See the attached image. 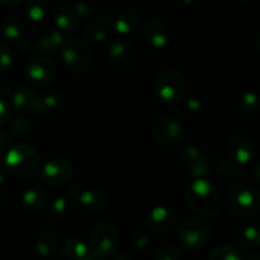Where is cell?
<instances>
[{"label":"cell","mask_w":260,"mask_h":260,"mask_svg":"<svg viewBox=\"0 0 260 260\" xmlns=\"http://www.w3.org/2000/svg\"><path fill=\"white\" fill-rule=\"evenodd\" d=\"M74 10L76 12L78 17L80 18V20H85L89 19L93 14V8H91L90 4L85 2H79L74 5Z\"/></svg>","instance_id":"obj_38"},{"label":"cell","mask_w":260,"mask_h":260,"mask_svg":"<svg viewBox=\"0 0 260 260\" xmlns=\"http://www.w3.org/2000/svg\"><path fill=\"white\" fill-rule=\"evenodd\" d=\"M114 260H136V259L128 253H119L118 255L114 256Z\"/></svg>","instance_id":"obj_42"},{"label":"cell","mask_w":260,"mask_h":260,"mask_svg":"<svg viewBox=\"0 0 260 260\" xmlns=\"http://www.w3.org/2000/svg\"><path fill=\"white\" fill-rule=\"evenodd\" d=\"M140 22H141V17L140 13L135 9H124L114 18L113 28L119 33L121 36L131 35L132 32L139 28Z\"/></svg>","instance_id":"obj_21"},{"label":"cell","mask_w":260,"mask_h":260,"mask_svg":"<svg viewBox=\"0 0 260 260\" xmlns=\"http://www.w3.org/2000/svg\"><path fill=\"white\" fill-rule=\"evenodd\" d=\"M80 260H99V259L95 258V256H94L93 254H90V253H89V251H88V254H86V255L84 256V258H81Z\"/></svg>","instance_id":"obj_44"},{"label":"cell","mask_w":260,"mask_h":260,"mask_svg":"<svg viewBox=\"0 0 260 260\" xmlns=\"http://www.w3.org/2000/svg\"><path fill=\"white\" fill-rule=\"evenodd\" d=\"M151 135L155 141L162 146H175L184 140L185 126L177 117H160L152 126Z\"/></svg>","instance_id":"obj_8"},{"label":"cell","mask_w":260,"mask_h":260,"mask_svg":"<svg viewBox=\"0 0 260 260\" xmlns=\"http://www.w3.org/2000/svg\"><path fill=\"white\" fill-rule=\"evenodd\" d=\"M225 207L236 217H249L258 212L259 193L253 185L238 182L230 185L226 192Z\"/></svg>","instance_id":"obj_3"},{"label":"cell","mask_w":260,"mask_h":260,"mask_svg":"<svg viewBox=\"0 0 260 260\" xmlns=\"http://www.w3.org/2000/svg\"><path fill=\"white\" fill-rule=\"evenodd\" d=\"M142 36L144 40L150 47L162 48L169 43L170 33L167 24L159 18H151L146 20L142 27Z\"/></svg>","instance_id":"obj_16"},{"label":"cell","mask_w":260,"mask_h":260,"mask_svg":"<svg viewBox=\"0 0 260 260\" xmlns=\"http://www.w3.org/2000/svg\"><path fill=\"white\" fill-rule=\"evenodd\" d=\"M107 55L109 61L116 69H128L135 60V47L124 36L113 37L108 41Z\"/></svg>","instance_id":"obj_9"},{"label":"cell","mask_w":260,"mask_h":260,"mask_svg":"<svg viewBox=\"0 0 260 260\" xmlns=\"http://www.w3.org/2000/svg\"><path fill=\"white\" fill-rule=\"evenodd\" d=\"M24 12L30 20H33V22H41L47 15V0H27L24 4Z\"/></svg>","instance_id":"obj_27"},{"label":"cell","mask_w":260,"mask_h":260,"mask_svg":"<svg viewBox=\"0 0 260 260\" xmlns=\"http://www.w3.org/2000/svg\"><path fill=\"white\" fill-rule=\"evenodd\" d=\"M248 260H260V254L258 251H253L248 255Z\"/></svg>","instance_id":"obj_43"},{"label":"cell","mask_w":260,"mask_h":260,"mask_svg":"<svg viewBox=\"0 0 260 260\" xmlns=\"http://www.w3.org/2000/svg\"><path fill=\"white\" fill-rule=\"evenodd\" d=\"M150 235L144 230L136 231L129 239V246L135 251H144L150 246Z\"/></svg>","instance_id":"obj_34"},{"label":"cell","mask_w":260,"mask_h":260,"mask_svg":"<svg viewBox=\"0 0 260 260\" xmlns=\"http://www.w3.org/2000/svg\"><path fill=\"white\" fill-rule=\"evenodd\" d=\"M33 129V122L29 118H24V117H19V118L14 119L12 123V134L13 136L18 137V139H23L27 136L30 131Z\"/></svg>","instance_id":"obj_33"},{"label":"cell","mask_w":260,"mask_h":260,"mask_svg":"<svg viewBox=\"0 0 260 260\" xmlns=\"http://www.w3.org/2000/svg\"><path fill=\"white\" fill-rule=\"evenodd\" d=\"M8 172L19 179H30L42 169V161L37 150L27 144L9 147L4 155Z\"/></svg>","instance_id":"obj_2"},{"label":"cell","mask_w":260,"mask_h":260,"mask_svg":"<svg viewBox=\"0 0 260 260\" xmlns=\"http://www.w3.org/2000/svg\"><path fill=\"white\" fill-rule=\"evenodd\" d=\"M79 203L81 207L90 213H101L108 206V197L106 193L98 188H89V189H81L78 197Z\"/></svg>","instance_id":"obj_17"},{"label":"cell","mask_w":260,"mask_h":260,"mask_svg":"<svg viewBox=\"0 0 260 260\" xmlns=\"http://www.w3.org/2000/svg\"><path fill=\"white\" fill-rule=\"evenodd\" d=\"M22 2L23 0H0V4L5 5V7H17Z\"/></svg>","instance_id":"obj_41"},{"label":"cell","mask_w":260,"mask_h":260,"mask_svg":"<svg viewBox=\"0 0 260 260\" xmlns=\"http://www.w3.org/2000/svg\"><path fill=\"white\" fill-rule=\"evenodd\" d=\"M63 33L58 29H48L38 37L37 45L43 52H56L60 51L63 43Z\"/></svg>","instance_id":"obj_26"},{"label":"cell","mask_w":260,"mask_h":260,"mask_svg":"<svg viewBox=\"0 0 260 260\" xmlns=\"http://www.w3.org/2000/svg\"><path fill=\"white\" fill-rule=\"evenodd\" d=\"M208 260H244L240 251L229 244H221L212 249Z\"/></svg>","instance_id":"obj_30"},{"label":"cell","mask_w":260,"mask_h":260,"mask_svg":"<svg viewBox=\"0 0 260 260\" xmlns=\"http://www.w3.org/2000/svg\"><path fill=\"white\" fill-rule=\"evenodd\" d=\"M53 260H65V259H62V258H56V259H53Z\"/></svg>","instance_id":"obj_47"},{"label":"cell","mask_w":260,"mask_h":260,"mask_svg":"<svg viewBox=\"0 0 260 260\" xmlns=\"http://www.w3.org/2000/svg\"><path fill=\"white\" fill-rule=\"evenodd\" d=\"M258 96H256L255 93H251V91H248V93L243 94V95L239 98L238 107L239 111L241 113L245 114H253L258 111Z\"/></svg>","instance_id":"obj_32"},{"label":"cell","mask_w":260,"mask_h":260,"mask_svg":"<svg viewBox=\"0 0 260 260\" xmlns=\"http://www.w3.org/2000/svg\"><path fill=\"white\" fill-rule=\"evenodd\" d=\"M2 32L9 42L17 43L19 48L28 51L25 45L29 46V42L24 38V23L19 17L17 15L5 17L2 22Z\"/></svg>","instance_id":"obj_18"},{"label":"cell","mask_w":260,"mask_h":260,"mask_svg":"<svg viewBox=\"0 0 260 260\" xmlns=\"http://www.w3.org/2000/svg\"><path fill=\"white\" fill-rule=\"evenodd\" d=\"M226 152L230 161L238 165H245L253 160L255 155V145L246 135L234 134L226 142Z\"/></svg>","instance_id":"obj_10"},{"label":"cell","mask_w":260,"mask_h":260,"mask_svg":"<svg viewBox=\"0 0 260 260\" xmlns=\"http://www.w3.org/2000/svg\"><path fill=\"white\" fill-rule=\"evenodd\" d=\"M109 30L106 25L99 23L98 20H94L86 24L85 29H84V36L89 42L93 43H102L104 41L108 40Z\"/></svg>","instance_id":"obj_28"},{"label":"cell","mask_w":260,"mask_h":260,"mask_svg":"<svg viewBox=\"0 0 260 260\" xmlns=\"http://www.w3.org/2000/svg\"><path fill=\"white\" fill-rule=\"evenodd\" d=\"M177 221V213L172 207L157 206L146 216V226L151 233L162 234L169 231Z\"/></svg>","instance_id":"obj_15"},{"label":"cell","mask_w":260,"mask_h":260,"mask_svg":"<svg viewBox=\"0 0 260 260\" xmlns=\"http://www.w3.org/2000/svg\"><path fill=\"white\" fill-rule=\"evenodd\" d=\"M48 193L40 185L28 188L22 196V207L28 213H37L47 205Z\"/></svg>","instance_id":"obj_20"},{"label":"cell","mask_w":260,"mask_h":260,"mask_svg":"<svg viewBox=\"0 0 260 260\" xmlns=\"http://www.w3.org/2000/svg\"><path fill=\"white\" fill-rule=\"evenodd\" d=\"M36 250L42 258H50L57 250V238L51 230H42L36 239Z\"/></svg>","instance_id":"obj_24"},{"label":"cell","mask_w":260,"mask_h":260,"mask_svg":"<svg viewBox=\"0 0 260 260\" xmlns=\"http://www.w3.org/2000/svg\"><path fill=\"white\" fill-rule=\"evenodd\" d=\"M80 22V18L78 17L74 8L68 7V5H61L56 8L53 13V23L56 25V29L62 33H74L78 30Z\"/></svg>","instance_id":"obj_19"},{"label":"cell","mask_w":260,"mask_h":260,"mask_svg":"<svg viewBox=\"0 0 260 260\" xmlns=\"http://www.w3.org/2000/svg\"><path fill=\"white\" fill-rule=\"evenodd\" d=\"M238 2H241V3H244V2H246V0H238Z\"/></svg>","instance_id":"obj_48"},{"label":"cell","mask_w":260,"mask_h":260,"mask_svg":"<svg viewBox=\"0 0 260 260\" xmlns=\"http://www.w3.org/2000/svg\"><path fill=\"white\" fill-rule=\"evenodd\" d=\"M13 62V52L9 46L0 45V74L7 71Z\"/></svg>","instance_id":"obj_36"},{"label":"cell","mask_w":260,"mask_h":260,"mask_svg":"<svg viewBox=\"0 0 260 260\" xmlns=\"http://www.w3.org/2000/svg\"><path fill=\"white\" fill-rule=\"evenodd\" d=\"M10 144V136L5 131H0V160L4 157L5 152L9 149Z\"/></svg>","instance_id":"obj_39"},{"label":"cell","mask_w":260,"mask_h":260,"mask_svg":"<svg viewBox=\"0 0 260 260\" xmlns=\"http://www.w3.org/2000/svg\"><path fill=\"white\" fill-rule=\"evenodd\" d=\"M40 98L48 113L56 111V109H60L65 102V95L62 94V91L57 90V89H48V90L43 91Z\"/></svg>","instance_id":"obj_29"},{"label":"cell","mask_w":260,"mask_h":260,"mask_svg":"<svg viewBox=\"0 0 260 260\" xmlns=\"http://www.w3.org/2000/svg\"><path fill=\"white\" fill-rule=\"evenodd\" d=\"M200 101L196 98H188L187 101V107L188 109H190V111H197V109H200Z\"/></svg>","instance_id":"obj_40"},{"label":"cell","mask_w":260,"mask_h":260,"mask_svg":"<svg viewBox=\"0 0 260 260\" xmlns=\"http://www.w3.org/2000/svg\"><path fill=\"white\" fill-rule=\"evenodd\" d=\"M73 208V198L71 194H62L60 197H56L50 203L47 208V215L51 220H62L70 213Z\"/></svg>","instance_id":"obj_25"},{"label":"cell","mask_w":260,"mask_h":260,"mask_svg":"<svg viewBox=\"0 0 260 260\" xmlns=\"http://www.w3.org/2000/svg\"><path fill=\"white\" fill-rule=\"evenodd\" d=\"M61 60L63 65L75 74H83L89 69L91 62V52L86 42L79 38L63 41L60 48Z\"/></svg>","instance_id":"obj_7"},{"label":"cell","mask_w":260,"mask_h":260,"mask_svg":"<svg viewBox=\"0 0 260 260\" xmlns=\"http://www.w3.org/2000/svg\"><path fill=\"white\" fill-rule=\"evenodd\" d=\"M217 173L223 178H231V179H243L245 177V170L241 165L235 164L229 160H222L217 165Z\"/></svg>","instance_id":"obj_31"},{"label":"cell","mask_w":260,"mask_h":260,"mask_svg":"<svg viewBox=\"0 0 260 260\" xmlns=\"http://www.w3.org/2000/svg\"><path fill=\"white\" fill-rule=\"evenodd\" d=\"M211 238V229L200 217H187L179 223L178 240L184 250H197L203 248Z\"/></svg>","instance_id":"obj_6"},{"label":"cell","mask_w":260,"mask_h":260,"mask_svg":"<svg viewBox=\"0 0 260 260\" xmlns=\"http://www.w3.org/2000/svg\"><path fill=\"white\" fill-rule=\"evenodd\" d=\"M12 106L5 99L0 98V128L12 119Z\"/></svg>","instance_id":"obj_37"},{"label":"cell","mask_w":260,"mask_h":260,"mask_svg":"<svg viewBox=\"0 0 260 260\" xmlns=\"http://www.w3.org/2000/svg\"><path fill=\"white\" fill-rule=\"evenodd\" d=\"M179 159L183 167L194 178H202L210 173V160L205 152L197 146L188 145L179 152Z\"/></svg>","instance_id":"obj_13"},{"label":"cell","mask_w":260,"mask_h":260,"mask_svg":"<svg viewBox=\"0 0 260 260\" xmlns=\"http://www.w3.org/2000/svg\"><path fill=\"white\" fill-rule=\"evenodd\" d=\"M4 180H5V177H4V173L0 170V185L4 184Z\"/></svg>","instance_id":"obj_45"},{"label":"cell","mask_w":260,"mask_h":260,"mask_svg":"<svg viewBox=\"0 0 260 260\" xmlns=\"http://www.w3.org/2000/svg\"><path fill=\"white\" fill-rule=\"evenodd\" d=\"M42 179L51 188H61L68 184L74 174L73 165L65 159H51L43 165Z\"/></svg>","instance_id":"obj_11"},{"label":"cell","mask_w":260,"mask_h":260,"mask_svg":"<svg viewBox=\"0 0 260 260\" xmlns=\"http://www.w3.org/2000/svg\"><path fill=\"white\" fill-rule=\"evenodd\" d=\"M234 240L243 249L255 248L260 243L258 228L253 223H241L234 231Z\"/></svg>","instance_id":"obj_22"},{"label":"cell","mask_w":260,"mask_h":260,"mask_svg":"<svg viewBox=\"0 0 260 260\" xmlns=\"http://www.w3.org/2000/svg\"><path fill=\"white\" fill-rule=\"evenodd\" d=\"M155 260H180V250L175 245H164L157 250Z\"/></svg>","instance_id":"obj_35"},{"label":"cell","mask_w":260,"mask_h":260,"mask_svg":"<svg viewBox=\"0 0 260 260\" xmlns=\"http://www.w3.org/2000/svg\"><path fill=\"white\" fill-rule=\"evenodd\" d=\"M187 89L184 75L177 69H167L161 71L155 81V91L157 98L165 104H177L183 99Z\"/></svg>","instance_id":"obj_5"},{"label":"cell","mask_w":260,"mask_h":260,"mask_svg":"<svg viewBox=\"0 0 260 260\" xmlns=\"http://www.w3.org/2000/svg\"><path fill=\"white\" fill-rule=\"evenodd\" d=\"M12 106L22 113H33L40 116H46L48 113L40 95L24 85H19L14 90L12 95Z\"/></svg>","instance_id":"obj_14"},{"label":"cell","mask_w":260,"mask_h":260,"mask_svg":"<svg viewBox=\"0 0 260 260\" xmlns=\"http://www.w3.org/2000/svg\"><path fill=\"white\" fill-rule=\"evenodd\" d=\"M119 235L112 223L99 222L91 229L89 236V253L99 260L108 259L117 253Z\"/></svg>","instance_id":"obj_4"},{"label":"cell","mask_w":260,"mask_h":260,"mask_svg":"<svg viewBox=\"0 0 260 260\" xmlns=\"http://www.w3.org/2000/svg\"><path fill=\"white\" fill-rule=\"evenodd\" d=\"M183 3H184V4H190V3L193 2V0H182Z\"/></svg>","instance_id":"obj_46"},{"label":"cell","mask_w":260,"mask_h":260,"mask_svg":"<svg viewBox=\"0 0 260 260\" xmlns=\"http://www.w3.org/2000/svg\"><path fill=\"white\" fill-rule=\"evenodd\" d=\"M61 251L70 260H80L88 254V246L75 235H68L61 243Z\"/></svg>","instance_id":"obj_23"},{"label":"cell","mask_w":260,"mask_h":260,"mask_svg":"<svg viewBox=\"0 0 260 260\" xmlns=\"http://www.w3.org/2000/svg\"><path fill=\"white\" fill-rule=\"evenodd\" d=\"M185 200L193 212L215 218L222 211V198L217 187L206 178H197L188 187Z\"/></svg>","instance_id":"obj_1"},{"label":"cell","mask_w":260,"mask_h":260,"mask_svg":"<svg viewBox=\"0 0 260 260\" xmlns=\"http://www.w3.org/2000/svg\"><path fill=\"white\" fill-rule=\"evenodd\" d=\"M25 76L30 85L45 88L50 85L56 76V66L51 60L45 57L33 58L25 68Z\"/></svg>","instance_id":"obj_12"}]
</instances>
